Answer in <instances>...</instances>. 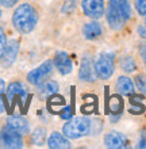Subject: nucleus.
I'll return each instance as SVG.
<instances>
[{"mask_svg": "<svg viewBox=\"0 0 146 149\" xmlns=\"http://www.w3.org/2000/svg\"><path fill=\"white\" fill-rule=\"evenodd\" d=\"M53 71V61L48 60L39 65V67L34 68L33 71L28 72L27 74V81L33 86H39L42 81H45V79L48 77L49 74Z\"/></svg>", "mask_w": 146, "mask_h": 149, "instance_id": "5", "label": "nucleus"}, {"mask_svg": "<svg viewBox=\"0 0 146 149\" xmlns=\"http://www.w3.org/2000/svg\"><path fill=\"white\" fill-rule=\"evenodd\" d=\"M18 3V0H0V4L6 8H10V7H14L15 4Z\"/></svg>", "mask_w": 146, "mask_h": 149, "instance_id": "28", "label": "nucleus"}, {"mask_svg": "<svg viewBox=\"0 0 146 149\" xmlns=\"http://www.w3.org/2000/svg\"><path fill=\"white\" fill-rule=\"evenodd\" d=\"M18 53H19V42L12 39L10 42H7L6 45V49H4L3 54L0 57V63H1V67L3 68H10L12 64L15 63L16 57H18Z\"/></svg>", "mask_w": 146, "mask_h": 149, "instance_id": "7", "label": "nucleus"}, {"mask_svg": "<svg viewBox=\"0 0 146 149\" xmlns=\"http://www.w3.org/2000/svg\"><path fill=\"white\" fill-rule=\"evenodd\" d=\"M134 83H135V86H137V90L146 95V76L145 74H138L134 79Z\"/></svg>", "mask_w": 146, "mask_h": 149, "instance_id": "22", "label": "nucleus"}, {"mask_svg": "<svg viewBox=\"0 0 146 149\" xmlns=\"http://www.w3.org/2000/svg\"><path fill=\"white\" fill-rule=\"evenodd\" d=\"M39 90H38V95H39V98L42 99H48L50 98L51 95L57 94V91H58V83L54 81V80H48V81H42L39 84Z\"/></svg>", "mask_w": 146, "mask_h": 149, "instance_id": "15", "label": "nucleus"}, {"mask_svg": "<svg viewBox=\"0 0 146 149\" xmlns=\"http://www.w3.org/2000/svg\"><path fill=\"white\" fill-rule=\"evenodd\" d=\"M104 145L110 149H123L127 148V138L119 132H110L104 137Z\"/></svg>", "mask_w": 146, "mask_h": 149, "instance_id": "8", "label": "nucleus"}, {"mask_svg": "<svg viewBox=\"0 0 146 149\" xmlns=\"http://www.w3.org/2000/svg\"><path fill=\"white\" fill-rule=\"evenodd\" d=\"M61 118L62 119H71L72 118V110H71V107H65L64 110H61Z\"/></svg>", "mask_w": 146, "mask_h": 149, "instance_id": "27", "label": "nucleus"}, {"mask_svg": "<svg viewBox=\"0 0 146 149\" xmlns=\"http://www.w3.org/2000/svg\"><path fill=\"white\" fill-rule=\"evenodd\" d=\"M0 146L8 149H19L23 148V138L22 134L11 129L10 126H4L0 132Z\"/></svg>", "mask_w": 146, "mask_h": 149, "instance_id": "4", "label": "nucleus"}, {"mask_svg": "<svg viewBox=\"0 0 146 149\" xmlns=\"http://www.w3.org/2000/svg\"><path fill=\"white\" fill-rule=\"evenodd\" d=\"M15 96H20V98H26L27 96V90L26 87L20 81H14L11 84H8L7 87V99L10 102L14 100Z\"/></svg>", "mask_w": 146, "mask_h": 149, "instance_id": "16", "label": "nucleus"}, {"mask_svg": "<svg viewBox=\"0 0 146 149\" xmlns=\"http://www.w3.org/2000/svg\"><path fill=\"white\" fill-rule=\"evenodd\" d=\"M135 8L138 11L139 15H146V0H134Z\"/></svg>", "mask_w": 146, "mask_h": 149, "instance_id": "24", "label": "nucleus"}, {"mask_svg": "<svg viewBox=\"0 0 146 149\" xmlns=\"http://www.w3.org/2000/svg\"><path fill=\"white\" fill-rule=\"evenodd\" d=\"M6 45H7V37H6L4 30L0 27V57H1L4 49H6Z\"/></svg>", "mask_w": 146, "mask_h": 149, "instance_id": "25", "label": "nucleus"}, {"mask_svg": "<svg viewBox=\"0 0 146 149\" xmlns=\"http://www.w3.org/2000/svg\"><path fill=\"white\" fill-rule=\"evenodd\" d=\"M96 72H95V67L92 65V61L89 57H84L80 65V71H79V76L81 80L88 83L95 81L96 79Z\"/></svg>", "mask_w": 146, "mask_h": 149, "instance_id": "11", "label": "nucleus"}, {"mask_svg": "<svg viewBox=\"0 0 146 149\" xmlns=\"http://www.w3.org/2000/svg\"><path fill=\"white\" fill-rule=\"evenodd\" d=\"M0 16H1V11H0Z\"/></svg>", "mask_w": 146, "mask_h": 149, "instance_id": "34", "label": "nucleus"}, {"mask_svg": "<svg viewBox=\"0 0 146 149\" xmlns=\"http://www.w3.org/2000/svg\"><path fill=\"white\" fill-rule=\"evenodd\" d=\"M138 34L141 38L146 39V26H143V24H139L138 26Z\"/></svg>", "mask_w": 146, "mask_h": 149, "instance_id": "29", "label": "nucleus"}, {"mask_svg": "<svg viewBox=\"0 0 146 149\" xmlns=\"http://www.w3.org/2000/svg\"><path fill=\"white\" fill-rule=\"evenodd\" d=\"M89 119L87 117H75L64 125L62 134L68 138L76 140V138L84 137L89 133Z\"/></svg>", "mask_w": 146, "mask_h": 149, "instance_id": "2", "label": "nucleus"}, {"mask_svg": "<svg viewBox=\"0 0 146 149\" xmlns=\"http://www.w3.org/2000/svg\"><path fill=\"white\" fill-rule=\"evenodd\" d=\"M81 7L84 14L92 19H99L104 15V0H83Z\"/></svg>", "mask_w": 146, "mask_h": 149, "instance_id": "6", "label": "nucleus"}, {"mask_svg": "<svg viewBox=\"0 0 146 149\" xmlns=\"http://www.w3.org/2000/svg\"><path fill=\"white\" fill-rule=\"evenodd\" d=\"M108 6L114 8L119 15H122L123 19L126 20V22L130 20L131 6H130V1H129V0H110V1H108Z\"/></svg>", "mask_w": 146, "mask_h": 149, "instance_id": "12", "label": "nucleus"}, {"mask_svg": "<svg viewBox=\"0 0 146 149\" xmlns=\"http://www.w3.org/2000/svg\"><path fill=\"white\" fill-rule=\"evenodd\" d=\"M39 15L37 8L30 3L19 4L12 14V24L22 34H28L35 29Z\"/></svg>", "mask_w": 146, "mask_h": 149, "instance_id": "1", "label": "nucleus"}, {"mask_svg": "<svg viewBox=\"0 0 146 149\" xmlns=\"http://www.w3.org/2000/svg\"><path fill=\"white\" fill-rule=\"evenodd\" d=\"M139 53H141V57H142L143 63H145V65H146V43H142V45H141Z\"/></svg>", "mask_w": 146, "mask_h": 149, "instance_id": "30", "label": "nucleus"}, {"mask_svg": "<svg viewBox=\"0 0 146 149\" xmlns=\"http://www.w3.org/2000/svg\"><path fill=\"white\" fill-rule=\"evenodd\" d=\"M7 126H10L11 129L20 133L22 136H24V134H27L30 132L28 121L24 117H20V115H10L7 118Z\"/></svg>", "mask_w": 146, "mask_h": 149, "instance_id": "9", "label": "nucleus"}, {"mask_svg": "<svg viewBox=\"0 0 146 149\" xmlns=\"http://www.w3.org/2000/svg\"><path fill=\"white\" fill-rule=\"evenodd\" d=\"M83 34L87 39H96L102 36V27L98 22H91L84 26Z\"/></svg>", "mask_w": 146, "mask_h": 149, "instance_id": "18", "label": "nucleus"}, {"mask_svg": "<svg viewBox=\"0 0 146 149\" xmlns=\"http://www.w3.org/2000/svg\"><path fill=\"white\" fill-rule=\"evenodd\" d=\"M95 72L98 77L107 80L114 73V54L111 53H103L95 61Z\"/></svg>", "mask_w": 146, "mask_h": 149, "instance_id": "3", "label": "nucleus"}, {"mask_svg": "<svg viewBox=\"0 0 146 149\" xmlns=\"http://www.w3.org/2000/svg\"><path fill=\"white\" fill-rule=\"evenodd\" d=\"M55 68L58 69V72L61 74H68L71 73L72 69H73V63L72 60L69 58V56L65 53V52H58L54 57V63Z\"/></svg>", "mask_w": 146, "mask_h": 149, "instance_id": "10", "label": "nucleus"}, {"mask_svg": "<svg viewBox=\"0 0 146 149\" xmlns=\"http://www.w3.org/2000/svg\"><path fill=\"white\" fill-rule=\"evenodd\" d=\"M118 119H119V115H116V117H111V121H112V122L118 121Z\"/></svg>", "mask_w": 146, "mask_h": 149, "instance_id": "33", "label": "nucleus"}, {"mask_svg": "<svg viewBox=\"0 0 146 149\" xmlns=\"http://www.w3.org/2000/svg\"><path fill=\"white\" fill-rule=\"evenodd\" d=\"M108 109H110L111 113L119 114L120 111H122V109H123V102H122V99L119 98L118 95H114V96H111L110 100H108Z\"/></svg>", "mask_w": 146, "mask_h": 149, "instance_id": "21", "label": "nucleus"}, {"mask_svg": "<svg viewBox=\"0 0 146 149\" xmlns=\"http://www.w3.org/2000/svg\"><path fill=\"white\" fill-rule=\"evenodd\" d=\"M106 16H107V22H108V24H110V27L112 30H122L125 23H126V20L123 19V16L119 15L118 12L115 11L112 7H110V6L107 8Z\"/></svg>", "mask_w": 146, "mask_h": 149, "instance_id": "14", "label": "nucleus"}, {"mask_svg": "<svg viewBox=\"0 0 146 149\" xmlns=\"http://www.w3.org/2000/svg\"><path fill=\"white\" fill-rule=\"evenodd\" d=\"M116 88H118L119 94L130 96L134 94V84L131 81V79L126 77V76H120L116 81Z\"/></svg>", "mask_w": 146, "mask_h": 149, "instance_id": "17", "label": "nucleus"}, {"mask_svg": "<svg viewBox=\"0 0 146 149\" xmlns=\"http://www.w3.org/2000/svg\"><path fill=\"white\" fill-rule=\"evenodd\" d=\"M4 91H6V83H4L3 79H0V95L3 94Z\"/></svg>", "mask_w": 146, "mask_h": 149, "instance_id": "31", "label": "nucleus"}, {"mask_svg": "<svg viewBox=\"0 0 146 149\" xmlns=\"http://www.w3.org/2000/svg\"><path fill=\"white\" fill-rule=\"evenodd\" d=\"M137 148H142V149H146V130H143L141 133V137H139V141H138V145Z\"/></svg>", "mask_w": 146, "mask_h": 149, "instance_id": "26", "label": "nucleus"}, {"mask_svg": "<svg viewBox=\"0 0 146 149\" xmlns=\"http://www.w3.org/2000/svg\"><path fill=\"white\" fill-rule=\"evenodd\" d=\"M48 146L50 149H68L71 148V142L65 138L64 134L53 132L48 138Z\"/></svg>", "mask_w": 146, "mask_h": 149, "instance_id": "13", "label": "nucleus"}, {"mask_svg": "<svg viewBox=\"0 0 146 149\" xmlns=\"http://www.w3.org/2000/svg\"><path fill=\"white\" fill-rule=\"evenodd\" d=\"M4 113V102H3V98L0 96V114Z\"/></svg>", "mask_w": 146, "mask_h": 149, "instance_id": "32", "label": "nucleus"}, {"mask_svg": "<svg viewBox=\"0 0 146 149\" xmlns=\"http://www.w3.org/2000/svg\"><path fill=\"white\" fill-rule=\"evenodd\" d=\"M31 141L34 145L42 146L46 141V130L44 127H37L31 134Z\"/></svg>", "mask_w": 146, "mask_h": 149, "instance_id": "19", "label": "nucleus"}, {"mask_svg": "<svg viewBox=\"0 0 146 149\" xmlns=\"http://www.w3.org/2000/svg\"><path fill=\"white\" fill-rule=\"evenodd\" d=\"M120 68H122V71H125L126 73H131V72H134L137 69V64H135L134 58L130 57V56H126V57H122L120 58Z\"/></svg>", "mask_w": 146, "mask_h": 149, "instance_id": "20", "label": "nucleus"}, {"mask_svg": "<svg viewBox=\"0 0 146 149\" xmlns=\"http://www.w3.org/2000/svg\"><path fill=\"white\" fill-rule=\"evenodd\" d=\"M143 111H145V107H143L139 102H137L135 99H133V100H131L130 113H131V114H142Z\"/></svg>", "mask_w": 146, "mask_h": 149, "instance_id": "23", "label": "nucleus"}]
</instances>
